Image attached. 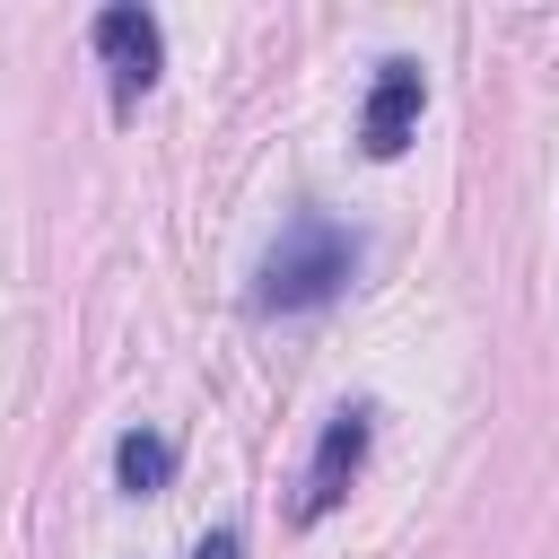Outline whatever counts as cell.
I'll return each mask as SVG.
<instances>
[{"instance_id":"obj_4","label":"cell","mask_w":559,"mask_h":559,"mask_svg":"<svg viewBox=\"0 0 559 559\" xmlns=\"http://www.w3.org/2000/svg\"><path fill=\"white\" fill-rule=\"evenodd\" d=\"M96 52H105V70H114V105H131V96L166 70V35H157V17H148L140 0L96 9Z\"/></svg>"},{"instance_id":"obj_3","label":"cell","mask_w":559,"mask_h":559,"mask_svg":"<svg viewBox=\"0 0 559 559\" xmlns=\"http://www.w3.org/2000/svg\"><path fill=\"white\" fill-rule=\"evenodd\" d=\"M419 105H428V70L411 52L376 61V87H367V114H358V148L367 157H402L411 131H419Z\"/></svg>"},{"instance_id":"obj_5","label":"cell","mask_w":559,"mask_h":559,"mask_svg":"<svg viewBox=\"0 0 559 559\" xmlns=\"http://www.w3.org/2000/svg\"><path fill=\"white\" fill-rule=\"evenodd\" d=\"M114 480H122V498H157V489L175 480V437L122 428V437H114Z\"/></svg>"},{"instance_id":"obj_1","label":"cell","mask_w":559,"mask_h":559,"mask_svg":"<svg viewBox=\"0 0 559 559\" xmlns=\"http://www.w3.org/2000/svg\"><path fill=\"white\" fill-rule=\"evenodd\" d=\"M358 280V227L332 210H288L262 271H253V314H314Z\"/></svg>"},{"instance_id":"obj_2","label":"cell","mask_w":559,"mask_h":559,"mask_svg":"<svg viewBox=\"0 0 559 559\" xmlns=\"http://www.w3.org/2000/svg\"><path fill=\"white\" fill-rule=\"evenodd\" d=\"M367 445H376V419H367V402H349V411H332V419H323V437H314V463H306V489H297V524H323V515L349 498V480L367 472Z\"/></svg>"},{"instance_id":"obj_6","label":"cell","mask_w":559,"mask_h":559,"mask_svg":"<svg viewBox=\"0 0 559 559\" xmlns=\"http://www.w3.org/2000/svg\"><path fill=\"white\" fill-rule=\"evenodd\" d=\"M192 559H245V542H236V524H218V533H201V542H192Z\"/></svg>"}]
</instances>
